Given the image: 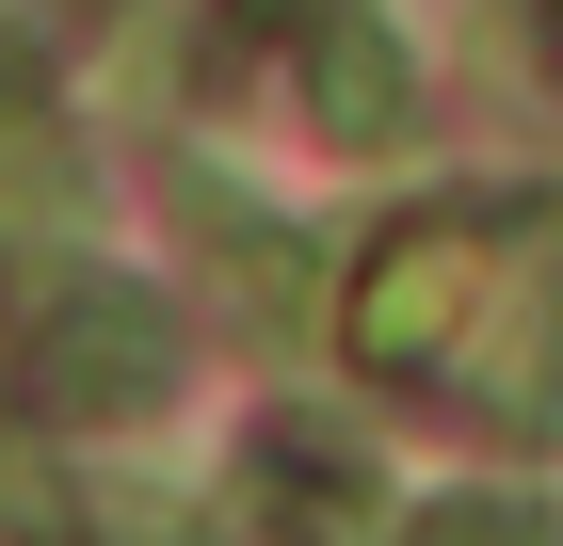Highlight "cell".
<instances>
[{
  "label": "cell",
  "instance_id": "cell-1",
  "mask_svg": "<svg viewBox=\"0 0 563 546\" xmlns=\"http://www.w3.org/2000/svg\"><path fill=\"white\" fill-rule=\"evenodd\" d=\"M499 242H516V210H419V225H387V242L354 257V290H339V354L371 386L451 370L467 322H483V290H499Z\"/></svg>",
  "mask_w": 563,
  "mask_h": 546
},
{
  "label": "cell",
  "instance_id": "cell-2",
  "mask_svg": "<svg viewBox=\"0 0 563 546\" xmlns=\"http://www.w3.org/2000/svg\"><path fill=\"white\" fill-rule=\"evenodd\" d=\"M162 386H177V305L130 274H81L65 322L33 337V419H145Z\"/></svg>",
  "mask_w": 563,
  "mask_h": 546
},
{
  "label": "cell",
  "instance_id": "cell-3",
  "mask_svg": "<svg viewBox=\"0 0 563 546\" xmlns=\"http://www.w3.org/2000/svg\"><path fill=\"white\" fill-rule=\"evenodd\" d=\"M290 81H306V113L339 145H402V113H419V81H402L371 0H290Z\"/></svg>",
  "mask_w": 563,
  "mask_h": 546
},
{
  "label": "cell",
  "instance_id": "cell-4",
  "mask_svg": "<svg viewBox=\"0 0 563 546\" xmlns=\"http://www.w3.org/2000/svg\"><path fill=\"white\" fill-rule=\"evenodd\" d=\"M0 242L16 257L81 242V145H65L48 113H16V97H0Z\"/></svg>",
  "mask_w": 563,
  "mask_h": 546
},
{
  "label": "cell",
  "instance_id": "cell-5",
  "mask_svg": "<svg viewBox=\"0 0 563 546\" xmlns=\"http://www.w3.org/2000/svg\"><path fill=\"white\" fill-rule=\"evenodd\" d=\"M402 546H563V531H548V514H516V499H434Z\"/></svg>",
  "mask_w": 563,
  "mask_h": 546
},
{
  "label": "cell",
  "instance_id": "cell-6",
  "mask_svg": "<svg viewBox=\"0 0 563 546\" xmlns=\"http://www.w3.org/2000/svg\"><path fill=\"white\" fill-rule=\"evenodd\" d=\"M548 33H563V0H548Z\"/></svg>",
  "mask_w": 563,
  "mask_h": 546
}]
</instances>
